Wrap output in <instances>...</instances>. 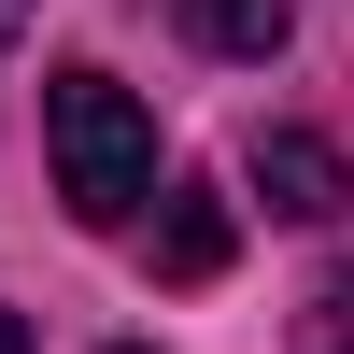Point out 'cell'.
<instances>
[{"instance_id":"3","label":"cell","mask_w":354,"mask_h":354,"mask_svg":"<svg viewBox=\"0 0 354 354\" xmlns=\"http://www.w3.org/2000/svg\"><path fill=\"white\" fill-rule=\"evenodd\" d=\"M227 255H241V213H227L213 185H170V213H156V283H213Z\"/></svg>"},{"instance_id":"5","label":"cell","mask_w":354,"mask_h":354,"mask_svg":"<svg viewBox=\"0 0 354 354\" xmlns=\"http://www.w3.org/2000/svg\"><path fill=\"white\" fill-rule=\"evenodd\" d=\"M0 354H28V312H0Z\"/></svg>"},{"instance_id":"1","label":"cell","mask_w":354,"mask_h":354,"mask_svg":"<svg viewBox=\"0 0 354 354\" xmlns=\"http://www.w3.org/2000/svg\"><path fill=\"white\" fill-rule=\"evenodd\" d=\"M43 142H57L71 227H128L142 198H156V113H142L113 71H57L43 85Z\"/></svg>"},{"instance_id":"2","label":"cell","mask_w":354,"mask_h":354,"mask_svg":"<svg viewBox=\"0 0 354 354\" xmlns=\"http://www.w3.org/2000/svg\"><path fill=\"white\" fill-rule=\"evenodd\" d=\"M241 185L270 198V213H298V227H326L340 198H354V156L326 128H255V156H241Z\"/></svg>"},{"instance_id":"7","label":"cell","mask_w":354,"mask_h":354,"mask_svg":"<svg viewBox=\"0 0 354 354\" xmlns=\"http://www.w3.org/2000/svg\"><path fill=\"white\" fill-rule=\"evenodd\" d=\"M113 354H142V340H113Z\"/></svg>"},{"instance_id":"4","label":"cell","mask_w":354,"mask_h":354,"mask_svg":"<svg viewBox=\"0 0 354 354\" xmlns=\"http://www.w3.org/2000/svg\"><path fill=\"white\" fill-rule=\"evenodd\" d=\"M170 15H185L213 57H283V28H298L283 0H170Z\"/></svg>"},{"instance_id":"6","label":"cell","mask_w":354,"mask_h":354,"mask_svg":"<svg viewBox=\"0 0 354 354\" xmlns=\"http://www.w3.org/2000/svg\"><path fill=\"white\" fill-rule=\"evenodd\" d=\"M15 28H28V0H0V43H15Z\"/></svg>"}]
</instances>
